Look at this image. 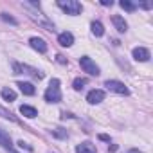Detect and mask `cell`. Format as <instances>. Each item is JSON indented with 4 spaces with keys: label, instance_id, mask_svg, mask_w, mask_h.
Masks as SVG:
<instances>
[{
    "label": "cell",
    "instance_id": "obj_1",
    "mask_svg": "<svg viewBox=\"0 0 153 153\" xmlns=\"http://www.w3.org/2000/svg\"><path fill=\"white\" fill-rule=\"evenodd\" d=\"M24 7L29 11V18L33 22H36L40 27H43L47 31H54V24L47 18V15H43L40 11V4L38 2H24Z\"/></svg>",
    "mask_w": 153,
    "mask_h": 153
},
{
    "label": "cell",
    "instance_id": "obj_2",
    "mask_svg": "<svg viewBox=\"0 0 153 153\" xmlns=\"http://www.w3.org/2000/svg\"><path fill=\"white\" fill-rule=\"evenodd\" d=\"M45 101L47 103H59L61 101V90H59V79H52L45 90Z\"/></svg>",
    "mask_w": 153,
    "mask_h": 153
},
{
    "label": "cell",
    "instance_id": "obj_3",
    "mask_svg": "<svg viewBox=\"0 0 153 153\" xmlns=\"http://www.w3.org/2000/svg\"><path fill=\"white\" fill-rule=\"evenodd\" d=\"M58 7L63 9L67 15H72V16L79 15L83 11V6L79 2H76V0H58Z\"/></svg>",
    "mask_w": 153,
    "mask_h": 153
},
{
    "label": "cell",
    "instance_id": "obj_4",
    "mask_svg": "<svg viewBox=\"0 0 153 153\" xmlns=\"http://www.w3.org/2000/svg\"><path fill=\"white\" fill-rule=\"evenodd\" d=\"M13 72L15 74H29V76H33L34 79H43V72L42 70H38V68H33V67H29V65H22V63H13Z\"/></svg>",
    "mask_w": 153,
    "mask_h": 153
},
{
    "label": "cell",
    "instance_id": "obj_5",
    "mask_svg": "<svg viewBox=\"0 0 153 153\" xmlns=\"http://www.w3.org/2000/svg\"><path fill=\"white\" fill-rule=\"evenodd\" d=\"M79 65H81V68L87 72V74H90V76H99L101 72H99V67L92 61V58H88V56H81L79 58Z\"/></svg>",
    "mask_w": 153,
    "mask_h": 153
},
{
    "label": "cell",
    "instance_id": "obj_6",
    "mask_svg": "<svg viewBox=\"0 0 153 153\" xmlns=\"http://www.w3.org/2000/svg\"><path fill=\"white\" fill-rule=\"evenodd\" d=\"M105 87H106L108 90L115 92V94H121V96H128V94H130V90L126 88V85L121 83V81H117V79H106V81H105Z\"/></svg>",
    "mask_w": 153,
    "mask_h": 153
},
{
    "label": "cell",
    "instance_id": "obj_7",
    "mask_svg": "<svg viewBox=\"0 0 153 153\" xmlns=\"http://www.w3.org/2000/svg\"><path fill=\"white\" fill-rule=\"evenodd\" d=\"M131 56H133V59H135V61L144 63V61H148V59H149V51H148L146 47H135V49L131 51Z\"/></svg>",
    "mask_w": 153,
    "mask_h": 153
},
{
    "label": "cell",
    "instance_id": "obj_8",
    "mask_svg": "<svg viewBox=\"0 0 153 153\" xmlns=\"http://www.w3.org/2000/svg\"><path fill=\"white\" fill-rule=\"evenodd\" d=\"M105 99V90H101V88H94V90H90L88 94H87V101L90 103V105H97V103H101Z\"/></svg>",
    "mask_w": 153,
    "mask_h": 153
},
{
    "label": "cell",
    "instance_id": "obj_9",
    "mask_svg": "<svg viewBox=\"0 0 153 153\" xmlns=\"http://www.w3.org/2000/svg\"><path fill=\"white\" fill-rule=\"evenodd\" d=\"M0 146L6 148V149H9V153H18V151H15V148H13V140H11L9 133L4 131L2 128H0Z\"/></svg>",
    "mask_w": 153,
    "mask_h": 153
},
{
    "label": "cell",
    "instance_id": "obj_10",
    "mask_svg": "<svg viewBox=\"0 0 153 153\" xmlns=\"http://www.w3.org/2000/svg\"><path fill=\"white\" fill-rule=\"evenodd\" d=\"M29 43H31V47L34 49V51H38V52H47V49H49V45H47V42L43 40V38H38V36H33L31 40H29Z\"/></svg>",
    "mask_w": 153,
    "mask_h": 153
},
{
    "label": "cell",
    "instance_id": "obj_11",
    "mask_svg": "<svg viewBox=\"0 0 153 153\" xmlns=\"http://www.w3.org/2000/svg\"><path fill=\"white\" fill-rule=\"evenodd\" d=\"M112 24L115 25V29H117L119 33H126V31H128L126 20H124L123 16H119V15H114V16H112Z\"/></svg>",
    "mask_w": 153,
    "mask_h": 153
},
{
    "label": "cell",
    "instance_id": "obj_12",
    "mask_svg": "<svg viewBox=\"0 0 153 153\" xmlns=\"http://www.w3.org/2000/svg\"><path fill=\"white\" fill-rule=\"evenodd\" d=\"M58 43H59L61 47H70V45L74 43V36H72V33H61V34L58 36Z\"/></svg>",
    "mask_w": 153,
    "mask_h": 153
},
{
    "label": "cell",
    "instance_id": "obj_13",
    "mask_svg": "<svg viewBox=\"0 0 153 153\" xmlns=\"http://www.w3.org/2000/svg\"><path fill=\"white\" fill-rule=\"evenodd\" d=\"M18 87H20V92H22L24 96H34V92H36L34 85H33V83H27V81H20Z\"/></svg>",
    "mask_w": 153,
    "mask_h": 153
},
{
    "label": "cell",
    "instance_id": "obj_14",
    "mask_svg": "<svg viewBox=\"0 0 153 153\" xmlns=\"http://www.w3.org/2000/svg\"><path fill=\"white\" fill-rule=\"evenodd\" d=\"M20 114H22L24 117H27V119H33V117H36V115H38V110H36L34 106L22 105V106H20Z\"/></svg>",
    "mask_w": 153,
    "mask_h": 153
},
{
    "label": "cell",
    "instance_id": "obj_15",
    "mask_svg": "<svg viewBox=\"0 0 153 153\" xmlns=\"http://www.w3.org/2000/svg\"><path fill=\"white\" fill-rule=\"evenodd\" d=\"M76 153H96V148L92 142H81L76 148Z\"/></svg>",
    "mask_w": 153,
    "mask_h": 153
},
{
    "label": "cell",
    "instance_id": "obj_16",
    "mask_svg": "<svg viewBox=\"0 0 153 153\" xmlns=\"http://www.w3.org/2000/svg\"><path fill=\"white\" fill-rule=\"evenodd\" d=\"M0 96H2V99H6V101H15L16 99V92L13 88H2Z\"/></svg>",
    "mask_w": 153,
    "mask_h": 153
},
{
    "label": "cell",
    "instance_id": "obj_17",
    "mask_svg": "<svg viewBox=\"0 0 153 153\" xmlns=\"http://www.w3.org/2000/svg\"><path fill=\"white\" fill-rule=\"evenodd\" d=\"M90 27H92V33H94L96 36H103V34H105V25H103L101 22H92Z\"/></svg>",
    "mask_w": 153,
    "mask_h": 153
},
{
    "label": "cell",
    "instance_id": "obj_18",
    "mask_svg": "<svg viewBox=\"0 0 153 153\" xmlns=\"http://www.w3.org/2000/svg\"><path fill=\"white\" fill-rule=\"evenodd\" d=\"M85 85H87V78H76V79H74V83H72L74 90H81Z\"/></svg>",
    "mask_w": 153,
    "mask_h": 153
},
{
    "label": "cell",
    "instance_id": "obj_19",
    "mask_svg": "<svg viewBox=\"0 0 153 153\" xmlns=\"http://www.w3.org/2000/svg\"><path fill=\"white\" fill-rule=\"evenodd\" d=\"M51 133H52L56 139H67V137H68L67 130H63V128H56V130H51Z\"/></svg>",
    "mask_w": 153,
    "mask_h": 153
},
{
    "label": "cell",
    "instance_id": "obj_20",
    "mask_svg": "<svg viewBox=\"0 0 153 153\" xmlns=\"http://www.w3.org/2000/svg\"><path fill=\"white\" fill-rule=\"evenodd\" d=\"M123 9H126V11H130V13H133L135 9H137V4H131V2H128V0H123V2L119 4Z\"/></svg>",
    "mask_w": 153,
    "mask_h": 153
},
{
    "label": "cell",
    "instance_id": "obj_21",
    "mask_svg": "<svg viewBox=\"0 0 153 153\" xmlns=\"http://www.w3.org/2000/svg\"><path fill=\"white\" fill-rule=\"evenodd\" d=\"M0 18H2L4 22H7V24H11V25H16V24H18V22H16L13 16H9L7 13H0Z\"/></svg>",
    "mask_w": 153,
    "mask_h": 153
},
{
    "label": "cell",
    "instance_id": "obj_22",
    "mask_svg": "<svg viewBox=\"0 0 153 153\" xmlns=\"http://www.w3.org/2000/svg\"><path fill=\"white\" fill-rule=\"evenodd\" d=\"M0 115L6 117V119H11V121H16V119L13 117V114H11V112H7V110H6V108H2V106H0Z\"/></svg>",
    "mask_w": 153,
    "mask_h": 153
},
{
    "label": "cell",
    "instance_id": "obj_23",
    "mask_svg": "<svg viewBox=\"0 0 153 153\" xmlns=\"http://www.w3.org/2000/svg\"><path fill=\"white\" fill-rule=\"evenodd\" d=\"M18 146H20V148H24V149H27V151H33V146H29V144H27V142H24V140H20V142H18Z\"/></svg>",
    "mask_w": 153,
    "mask_h": 153
},
{
    "label": "cell",
    "instance_id": "obj_24",
    "mask_svg": "<svg viewBox=\"0 0 153 153\" xmlns=\"http://www.w3.org/2000/svg\"><path fill=\"white\" fill-rule=\"evenodd\" d=\"M56 61H58V63H61V65H67V58H65V56H61V54H58V56H56Z\"/></svg>",
    "mask_w": 153,
    "mask_h": 153
},
{
    "label": "cell",
    "instance_id": "obj_25",
    "mask_svg": "<svg viewBox=\"0 0 153 153\" xmlns=\"http://www.w3.org/2000/svg\"><path fill=\"white\" fill-rule=\"evenodd\" d=\"M99 139H101V140H105V142H110V137H108V135H105V133H101V135H99Z\"/></svg>",
    "mask_w": 153,
    "mask_h": 153
},
{
    "label": "cell",
    "instance_id": "obj_26",
    "mask_svg": "<svg viewBox=\"0 0 153 153\" xmlns=\"http://www.w3.org/2000/svg\"><path fill=\"white\" fill-rule=\"evenodd\" d=\"M70 117H74V115H72V114H67V112L61 114V119H70Z\"/></svg>",
    "mask_w": 153,
    "mask_h": 153
},
{
    "label": "cell",
    "instance_id": "obj_27",
    "mask_svg": "<svg viewBox=\"0 0 153 153\" xmlns=\"http://www.w3.org/2000/svg\"><path fill=\"white\" fill-rule=\"evenodd\" d=\"M101 4H103V6H112L114 2H112V0H101Z\"/></svg>",
    "mask_w": 153,
    "mask_h": 153
},
{
    "label": "cell",
    "instance_id": "obj_28",
    "mask_svg": "<svg viewBox=\"0 0 153 153\" xmlns=\"http://www.w3.org/2000/svg\"><path fill=\"white\" fill-rule=\"evenodd\" d=\"M108 149H110V151H117V146H115V144H112V146H110Z\"/></svg>",
    "mask_w": 153,
    "mask_h": 153
},
{
    "label": "cell",
    "instance_id": "obj_29",
    "mask_svg": "<svg viewBox=\"0 0 153 153\" xmlns=\"http://www.w3.org/2000/svg\"><path fill=\"white\" fill-rule=\"evenodd\" d=\"M128 153H142V151H139V149H130Z\"/></svg>",
    "mask_w": 153,
    "mask_h": 153
}]
</instances>
